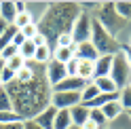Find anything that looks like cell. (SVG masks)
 Returning a JSON list of instances; mask_svg holds the SVG:
<instances>
[{
    "label": "cell",
    "instance_id": "42",
    "mask_svg": "<svg viewBox=\"0 0 131 129\" xmlns=\"http://www.w3.org/2000/svg\"><path fill=\"white\" fill-rule=\"evenodd\" d=\"M129 47H131V40H129Z\"/></svg>",
    "mask_w": 131,
    "mask_h": 129
},
{
    "label": "cell",
    "instance_id": "16",
    "mask_svg": "<svg viewBox=\"0 0 131 129\" xmlns=\"http://www.w3.org/2000/svg\"><path fill=\"white\" fill-rule=\"evenodd\" d=\"M51 59H53V47L49 45V42L36 47V53H34V61H36V63H40V66H47Z\"/></svg>",
    "mask_w": 131,
    "mask_h": 129
},
{
    "label": "cell",
    "instance_id": "36",
    "mask_svg": "<svg viewBox=\"0 0 131 129\" xmlns=\"http://www.w3.org/2000/svg\"><path fill=\"white\" fill-rule=\"evenodd\" d=\"M32 42H34L36 47H40V45H47V38H45V36H42V34L38 32V34H36L34 38H32Z\"/></svg>",
    "mask_w": 131,
    "mask_h": 129
},
{
    "label": "cell",
    "instance_id": "11",
    "mask_svg": "<svg viewBox=\"0 0 131 129\" xmlns=\"http://www.w3.org/2000/svg\"><path fill=\"white\" fill-rule=\"evenodd\" d=\"M70 121H72V127H83L89 121V108L83 106V104L72 106L70 108Z\"/></svg>",
    "mask_w": 131,
    "mask_h": 129
},
{
    "label": "cell",
    "instance_id": "4",
    "mask_svg": "<svg viewBox=\"0 0 131 129\" xmlns=\"http://www.w3.org/2000/svg\"><path fill=\"white\" fill-rule=\"evenodd\" d=\"M97 23L108 32L110 36L116 38V34L127 26V19H123L121 15L116 13V9H114V2H104L100 4V13H97Z\"/></svg>",
    "mask_w": 131,
    "mask_h": 129
},
{
    "label": "cell",
    "instance_id": "7",
    "mask_svg": "<svg viewBox=\"0 0 131 129\" xmlns=\"http://www.w3.org/2000/svg\"><path fill=\"white\" fill-rule=\"evenodd\" d=\"M76 104H80V93L76 91H59L51 95V106H55V110H70Z\"/></svg>",
    "mask_w": 131,
    "mask_h": 129
},
{
    "label": "cell",
    "instance_id": "43",
    "mask_svg": "<svg viewBox=\"0 0 131 129\" xmlns=\"http://www.w3.org/2000/svg\"><path fill=\"white\" fill-rule=\"evenodd\" d=\"M129 87H131V83H129Z\"/></svg>",
    "mask_w": 131,
    "mask_h": 129
},
{
    "label": "cell",
    "instance_id": "29",
    "mask_svg": "<svg viewBox=\"0 0 131 129\" xmlns=\"http://www.w3.org/2000/svg\"><path fill=\"white\" fill-rule=\"evenodd\" d=\"M19 32H21V36L26 38V40H32V38H34V36L38 34V28H36V21H32V23H28V26H26V28H21Z\"/></svg>",
    "mask_w": 131,
    "mask_h": 129
},
{
    "label": "cell",
    "instance_id": "20",
    "mask_svg": "<svg viewBox=\"0 0 131 129\" xmlns=\"http://www.w3.org/2000/svg\"><path fill=\"white\" fill-rule=\"evenodd\" d=\"M97 95H100V89H97L93 85V80H91V83H87V87L80 91V104H89L91 100H95Z\"/></svg>",
    "mask_w": 131,
    "mask_h": 129
},
{
    "label": "cell",
    "instance_id": "28",
    "mask_svg": "<svg viewBox=\"0 0 131 129\" xmlns=\"http://www.w3.org/2000/svg\"><path fill=\"white\" fill-rule=\"evenodd\" d=\"M114 9L123 19H131V2H114Z\"/></svg>",
    "mask_w": 131,
    "mask_h": 129
},
{
    "label": "cell",
    "instance_id": "8",
    "mask_svg": "<svg viewBox=\"0 0 131 129\" xmlns=\"http://www.w3.org/2000/svg\"><path fill=\"white\" fill-rule=\"evenodd\" d=\"M45 74H47V80H49V85H51V89H53L55 85H59L61 80L68 76V72H66V66H63V63L51 59V61L45 66Z\"/></svg>",
    "mask_w": 131,
    "mask_h": 129
},
{
    "label": "cell",
    "instance_id": "10",
    "mask_svg": "<svg viewBox=\"0 0 131 129\" xmlns=\"http://www.w3.org/2000/svg\"><path fill=\"white\" fill-rule=\"evenodd\" d=\"M112 57L114 55H100L93 66H95V72H93V78H100V76H110V70H112Z\"/></svg>",
    "mask_w": 131,
    "mask_h": 129
},
{
    "label": "cell",
    "instance_id": "18",
    "mask_svg": "<svg viewBox=\"0 0 131 129\" xmlns=\"http://www.w3.org/2000/svg\"><path fill=\"white\" fill-rule=\"evenodd\" d=\"M72 121H70V110H57L55 121H53V129H70Z\"/></svg>",
    "mask_w": 131,
    "mask_h": 129
},
{
    "label": "cell",
    "instance_id": "2",
    "mask_svg": "<svg viewBox=\"0 0 131 129\" xmlns=\"http://www.w3.org/2000/svg\"><path fill=\"white\" fill-rule=\"evenodd\" d=\"M83 13L78 2H51L45 9L42 17L38 19L36 28L38 32L47 38V42H55L61 34H70L74 21ZM53 47V45H51Z\"/></svg>",
    "mask_w": 131,
    "mask_h": 129
},
{
    "label": "cell",
    "instance_id": "6",
    "mask_svg": "<svg viewBox=\"0 0 131 129\" xmlns=\"http://www.w3.org/2000/svg\"><path fill=\"white\" fill-rule=\"evenodd\" d=\"M70 36H72V40H74L76 45L89 42V40H91V17H89L87 11H83L78 15V19L74 21V26H72Z\"/></svg>",
    "mask_w": 131,
    "mask_h": 129
},
{
    "label": "cell",
    "instance_id": "24",
    "mask_svg": "<svg viewBox=\"0 0 131 129\" xmlns=\"http://www.w3.org/2000/svg\"><path fill=\"white\" fill-rule=\"evenodd\" d=\"M89 119H91L93 123H97V127H100V129H104L106 123H108L106 116H104V112H102L100 108H91V110H89Z\"/></svg>",
    "mask_w": 131,
    "mask_h": 129
},
{
    "label": "cell",
    "instance_id": "39",
    "mask_svg": "<svg viewBox=\"0 0 131 129\" xmlns=\"http://www.w3.org/2000/svg\"><path fill=\"white\" fill-rule=\"evenodd\" d=\"M6 28H9V23H6L4 19H0V36L4 34V30H6Z\"/></svg>",
    "mask_w": 131,
    "mask_h": 129
},
{
    "label": "cell",
    "instance_id": "34",
    "mask_svg": "<svg viewBox=\"0 0 131 129\" xmlns=\"http://www.w3.org/2000/svg\"><path fill=\"white\" fill-rule=\"evenodd\" d=\"M66 72H68V76H76V57L66 63Z\"/></svg>",
    "mask_w": 131,
    "mask_h": 129
},
{
    "label": "cell",
    "instance_id": "21",
    "mask_svg": "<svg viewBox=\"0 0 131 129\" xmlns=\"http://www.w3.org/2000/svg\"><path fill=\"white\" fill-rule=\"evenodd\" d=\"M118 102H121V106H123L125 112L131 110V87H129V85L123 87V89L118 91Z\"/></svg>",
    "mask_w": 131,
    "mask_h": 129
},
{
    "label": "cell",
    "instance_id": "37",
    "mask_svg": "<svg viewBox=\"0 0 131 129\" xmlns=\"http://www.w3.org/2000/svg\"><path fill=\"white\" fill-rule=\"evenodd\" d=\"M13 4H15V13H17V15H19V13H26V11H28L26 2H13Z\"/></svg>",
    "mask_w": 131,
    "mask_h": 129
},
{
    "label": "cell",
    "instance_id": "23",
    "mask_svg": "<svg viewBox=\"0 0 131 129\" xmlns=\"http://www.w3.org/2000/svg\"><path fill=\"white\" fill-rule=\"evenodd\" d=\"M4 66H6V68H9V70H13V72H15V74H17V72H19V70H21L23 66H26V59H23V57H21V55L17 53V55H13V57H11L9 61H4Z\"/></svg>",
    "mask_w": 131,
    "mask_h": 129
},
{
    "label": "cell",
    "instance_id": "15",
    "mask_svg": "<svg viewBox=\"0 0 131 129\" xmlns=\"http://www.w3.org/2000/svg\"><path fill=\"white\" fill-rule=\"evenodd\" d=\"M100 110L104 112V116H106V121H108V123H110V121H116V119L123 114V112H125L118 100H114V102H108V104H106V106H102Z\"/></svg>",
    "mask_w": 131,
    "mask_h": 129
},
{
    "label": "cell",
    "instance_id": "12",
    "mask_svg": "<svg viewBox=\"0 0 131 129\" xmlns=\"http://www.w3.org/2000/svg\"><path fill=\"white\" fill-rule=\"evenodd\" d=\"M74 55H76V42L72 45V47H55L53 49V59L55 61H59V63H68L74 59Z\"/></svg>",
    "mask_w": 131,
    "mask_h": 129
},
{
    "label": "cell",
    "instance_id": "22",
    "mask_svg": "<svg viewBox=\"0 0 131 129\" xmlns=\"http://www.w3.org/2000/svg\"><path fill=\"white\" fill-rule=\"evenodd\" d=\"M34 53H36V45L32 42V40H26L21 47H19V55L26 61H30V59H34Z\"/></svg>",
    "mask_w": 131,
    "mask_h": 129
},
{
    "label": "cell",
    "instance_id": "9",
    "mask_svg": "<svg viewBox=\"0 0 131 129\" xmlns=\"http://www.w3.org/2000/svg\"><path fill=\"white\" fill-rule=\"evenodd\" d=\"M87 87V80H83V78H78V76H66L59 85H55L53 87V93H59V91H76V93H80Z\"/></svg>",
    "mask_w": 131,
    "mask_h": 129
},
{
    "label": "cell",
    "instance_id": "35",
    "mask_svg": "<svg viewBox=\"0 0 131 129\" xmlns=\"http://www.w3.org/2000/svg\"><path fill=\"white\" fill-rule=\"evenodd\" d=\"M23 129H42V127H40L36 121L32 119V121H23Z\"/></svg>",
    "mask_w": 131,
    "mask_h": 129
},
{
    "label": "cell",
    "instance_id": "38",
    "mask_svg": "<svg viewBox=\"0 0 131 129\" xmlns=\"http://www.w3.org/2000/svg\"><path fill=\"white\" fill-rule=\"evenodd\" d=\"M80 129H100V127H97V123H93V121L89 119V121H87V123H85L83 127H80Z\"/></svg>",
    "mask_w": 131,
    "mask_h": 129
},
{
    "label": "cell",
    "instance_id": "5",
    "mask_svg": "<svg viewBox=\"0 0 131 129\" xmlns=\"http://www.w3.org/2000/svg\"><path fill=\"white\" fill-rule=\"evenodd\" d=\"M110 78L114 80V85H116L118 91L123 89V87L129 85V80H131V68H129V63H127V59H125V55H123V53H116L112 57Z\"/></svg>",
    "mask_w": 131,
    "mask_h": 129
},
{
    "label": "cell",
    "instance_id": "3",
    "mask_svg": "<svg viewBox=\"0 0 131 129\" xmlns=\"http://www.w3.org/2000/svg\"><path fill=\"white\" fill-rule=\"evenodd\" d=\"M91 45L97 49L100 55H116V53H121V42L114 36H110L97 23V19H91Z\"/></svg>",
    "mask_w": 131,
    "mask_h": 129
},
{
    "label": "cell",
    "instance_id": "17",
    "mask_svg": "<svg viewBox=\"0 0 131 129\" xmlns=\"http://www.w3.org/2000/svg\"><path fill=\"white\" fill-rule=\"evenodd\" d=\"M93 85L100 89V93H118L116 85L110 76H100V78H93Z\"/></svg>",
    "mask_w": 131,
    "mask_h": 129
},
{
    "label": "cell",
    "instance_id": "32",
    "mask_svg": "<svg viewBox=\"0 0 131 129\" xmlns=\"http://www.w3.org/2000/svg\"><path fill=\"white\" fill-rule=\"evenodd\" d=\"M72 45H74V40H72L70 34H61L59 38L55 40V47H72ZM55 47H53V49H55Z\"/></svg>",
    "mask_w": 131,
    "mask_h": 129
},
{
    "label": "cell",
    "instance_id": "41",
    "mask_svg": "<svg viewBox=\"0 0 131 129\" xmlns=\"http://www.w3.org/2000/svg\"><path fill=\"white\" fill-rule=\"evenodd\" d=\"M70 129H80V127H70Z\"/></svg>",
    "mask_w": 131,
    "mask_h": 129
},
{
    "label": "cell",
    "instance_id": "33",
    "mask_svg": "<svg viewBox=\"0 0 131 129\" xmlns=\"http://www.w3.org/2000/svg\"><path fill=\"white\" fill-rule=\"evenodd\" d=\"M121 53L125 55V59H127L129 68H131V47H129V45H125V42H121Z\"/></svg>",
    "mask_w": 131,
    "mask_h": 129
},
{
    "label": "cell",
    "instance_id": "1",
    "mask_svg": "<svg viewBox=\"0 0 131 129\" xmlns=\"http://www.w3.org/2000/svg\"><path fill=\"white\" fill-rule=\"evenodd\" d=\"M6 93L11 98V104H13V112L23 119V121H32L36 114H40L47 106H51V85L47 80V74H45V68H40L34 78L28 80V83H17L13 80L4 87Z\"/></svg>",
    "mask_w": 131,
    "mask_h": 129
},
{
    "label": "cell",
    "instance_id": "26",
    "mask_svg": "<svg viewBox=\"0 0 131 129\" xmlns=\"http://www.w3.org/2000/svg\"><path fill=\"white\" fill-rule=\"evenodd\" d=\"M32 21H34V17H32V13H28V11H26V13H19L17 17H15L13 26L17 28V30H21V28H26L28 23H32Z\"/></svg>",
    "mask_w": 131,
    "mask_h": 129
},
{
    "label": "cell",
    "instance_id": "27",
    "mask_svg": "<svg viewBox=\"0 0 131 129\" xmlns=\"http://www.w3.org/2000/svg\"><path fill=\"white\" fill-rule=\"evenodd\" d=\"M6 110H13V104H11V98L6 93V89L0 87V112H6Z\"/></svg>",
    "mask_w": 131,
    "mask_h": 129
},
{
    "label": "cell",
    "instance_id": "25",
    "mask_svg": "<svg viewBox=\"0 0 131 129\" xmlns=\"http://www.w3.org/2000/svg\"><path fill=\"white\" fill-rule=\"evenodd\" d=\"M19 121H23L17 112L13 110H6V112H0V125H11V123H19Z\"/></svg>",
    "mask_w": 131,
    "mask_h": 129
},
{
    "label": "cell",
    "instance_id": "40",
    "mask_svg": "<svg viewBox=\"0 0 131 129\" xmlns=\"http://www.w3.org/2000/svg\"><path fill=\"white\" fill-rule=\"evenodd\" d=\"M127 114H129V119H131V110H129V112H127Z\"/></svg>",
    "mask_w": 131,
    "mask_h": 129
},
{
    "label": "cell",
    "instance_id": "14",
    "mask_svg": "<svg viewBox=\"0 0 131 129\" xmlns=\"http://www.w3.org/2000/svg\"><path fill=\"white\" fill-rule=\"evenodd\" d=\"M55 114H57V110H55V106H47L40 114H36L34 116V121L42 127V129H53V121H55Z\"/></svg>",
    "mask_w": 131,
    "mask_h": 129
},
{
    "label": "cell",
    "instance_id": "13",
    "mask_svg": "<svg viewBox=\"0 0 131 129\" xmlns=\"http://www.w3.org/2000/svg\"><path fill=\"white\" fill-rule=\"evenodd\" d=\"M76 59H89V61H95L97 57H100V53H97V49L91 45V40L89 42H80L76 45Z\"/></svg>",
    "mask_w": 131,
    "mask_h": 129
},
{
    "label": "cell",
    "instance_id": "19",
    "mask_svg": "<svg viewBox=\"0 0 131 129\" xmlns=\"http://www.w3.org/2000/svg\"><path fill=\"white\" fill-rule=\"evenodd\" d=\"M15 17H17V13H15V4L13 2H0V19H4L6 23L15 21Z\"/></svg>",
    "mask_w": 131,
    "mask_h": 129
},
{
    "label": "cell",
    "instance_id": "31",
    "mask_svg": "<svg viewBox=\"0 0 131 129\" xmlns=\"http://www.w3.org/2000/svg\"><path fill=\"white\" fill-rule=\"evenodd\" d=\"M13 80H15V72L13 70H9V68H2V74H0V85H2V87H6V85H9V83H13Z\"/></svg>",
    "mask_w": 131,
    "mask_h": 129
},
{
    "label": "cell",
    "instance_id": "30",
    "mask_svg": "<svg viewBox=\"0 0 131 129\" xmlns=\"http://www.w3.org/2000/svg\"><path fill=\"white\" fill-rule=\"evenodd\" d=\"M17 53H19L17 47H15V45H9V47H4V49L0 51V59H2V61H9L13 55H17Z\"/></svg>",
    "mask_w": 131,
    "mask_h": 129
}]
</instances>
